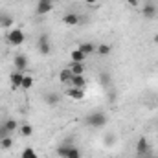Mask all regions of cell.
Segmentation results:
<instances>
[{
  "label": "cell",
  "mask_w": 158,
  "mask_h": 158,
  "mask_svg": "<svg viewBox=\"0 0 158 158\" xmlns=\"http://www.w3.org/2000/svg\"><path fill=\"white\" fill-rule=\"evenodd\" d=\"M85 123H86L88 127H92V129H103V127L109 123V119H107V114H105V112L94 110V112H90V114L85 118Z\"/></svg>",
  "instance_id": "1"
},
{
  "label": "cell",
  "mask_w": 158,
  "mask_h": 158,
  "mask_svg": "<svg viewBox=\"0 0 158 158\" xmlns=\"http://www.w3.org/2000/svg\"><path fill=\"white\" fill-rule=\"evenodd\" d=\"M24 39H26V35H24L22 30H11V31L6 35L7 44H11V46H20V44L24 42Z\"/></svg>",
  "instance_id": "2"
},
{
  "label": "cell",
  "mask_w": 158,
  "mask_h": 158,
  "mask_svg": "<svg viewBox=\"0 0 158 158\" xmlns=\"http://www.w3.org/2000/svg\"><path fill=\"white\" fill-rule=\"evenodd\" d=\"M37 48H39V53L40 55H50L52 52V42H50V35L42 33L37 40Z\"/></svg>",
  "instance_id": "3"
},
{
  "label": "cell",
  "mask_w": 158,
  "mask_h": 158,
  "mask_svg": "<svg viewBox=\"0 0 158 158\" xmlns=\"http://www.w3.org/2000/svg\"><path fill=\"white\" fill-rule=\"evenodd\" d=\"M151 153V149H149V142H147V138H138V142H136V155L138 158L145 156V155H149Z\"/></svg>",
  "instance_id": "4"
},
{
  "label": "cell",
  "mask_w": 158,
  "mask_h": 158,
  "mask_svg": "<svg viewBox=\"0 0 158 158\" xmlns=\"http://www.w3.org/2000/svg\"><path fill=\"white\" fill-rule=\"evenodd\" d=\"M13 64H15V70L24 72V70L28 68V57H26L24 53H17L15 59H13Z\"/></svg>",
  "instance_id": "5"
},
{
  "label": "cell",
  "mask_w": 158,
  "mask_h": 158,
  "mask_svg": "<svg viewBox=\"0 0 158 158\" xmlns=\"http://www.w3.org/2000/svg\"><path fill=\"white\" fill-rule=\"evenodd\" d=\"M52 9H53V2H52V0H39V4H37V9H35V11H37V15L42 17V15H48Z\"/></svg>",
  "instance_id": "6"
},
{
  "label": "cell",
  "mask_w": 158,
  "mask_h": 158,
  "mask_svg": "<svg viewBox=\"0 0 158 158\" xmlns=\"http://www.w3.org/2000/svg\"><path fill=\"white\" fill-rule=\"evenodd\" d=\"M70 99H76V101H81L85 98V88H76V86H70L66 92H64Z\"/></svg>",
  "instance_id": "7"
},
{
  "label": "cell",
  "mask_w": 158,
  "mask_h": 158,
  "mask_svg": "<svg viewBox=\"0 0 158 158\" xmlns=\"http://www.w3.org/2000/svg\"><path fill=\"white\" fill-rule=\"evenodd\" d=\"M24 72H19V70H15V72H11V76H9V81H11V86L13 88H20V85H22V79H24Z\"/></svg>",
  "instance_id": "8"
},
{
  "label": "cell",
  "mask_w": 158,
  "mask_h": 158,
  "mask_svg": "<svg viewBox=\"0 0 158 158\" xmlns=\"http://www.w3.org/2000/svg\"><path fill=\"white\" fill-rule=\"evenodd\" d=\"M59 101H61V96H59L57 92H48V94H44V103H46V105L55 107Z\"/></svg>",
  "instance_id": "9"
},
{
  "label": "cell",
  "mask_w": 158,
  "mask_h": 158,
  "mask_svg": "<svg viewBox=\"0 0 158 158\" xmlns=\"http://www.w3.org/2000/svg\"><path fill=\"white\" fill-rule=\"evenodd\" d=\"M142 15H143L145 19H155V17H156V6H155V4H145V6L142 7Z\"/></svg>",
  "instance_id": "10"
},
{
  "label": "cell",
  "mask_w": 158,
  "mask_h": 158,
  "mask_svg": "<svg viewBox=\"0 0 158 158\" xmlns=\"http://www.w3.org/2000/svg\"><path fill=\"white\" fill-rule=\"evenodd\" d=\"M72 77H74V74H72L70 68H64V70H61V74H59V81H61L63 85H70V83H72Z\"/></svg>",
  "instance_id": "11"
},
{
  "label": "cell",
  "mask_w": 158,
  "mask_h": 158,
  "mask_svg": "<svg viewBox=\"0 0 158 158\" xmlns=\"http://www.w3.org/2000/svg\"><path fill=\"white\" fill-rule=\"evenodd\" d=\"M63 22L66 26H76V24H79V15L77 13H66L63 17Z\"/></svg>",
  "instance_id": "12"
},
{
  "label": "cell",
  "mask_w": 158,
  "mask_h": 158,
  "mask_svg": "<svg viewBox=\"0 0 158 158\" xmlns=\"http://www.w3.org/2000/svg\"><path fill=\"white\" fill-rule=\"evenodd\" d=\"M70 147H72L70 142H63V143L57 147V155H59L61 158H66L68 156V153H70Z\"/></svg>",
  "instance_id": "13"
},
{
  "label": "cell",
  "mask_w": 158,
  "mask_h": 158,
  "mask_svg": "<svg viewBox=\"0 0 158 158\" xmlns=\"http://www.w3.org/2000/svg\"><path fill=\"white\" fill-rule=\"evenodd\" d=\"M68 68L72 70L74 76H83V72H85V64H83V63H72V61H70Z\"/></svg>",
  "instance_id": "14"
},
{
  "label": "cell",
  "mask_w": 158,
  "mask_h": 158,
  "mask_svg": "<svg viewBox=\"0 0 158 158\" xmlns=\"http://www.w3.org/2000/svg\"><path fill=\"white\" fill-rule=\"evenodd\" d=\"M70 59H72V63H83L85 59H86V55L79 50V48H76V50H72V53H70Z\"/></svg>",
  "instance_id": "15"
},
{
  "label": "cell",
  "mask_w": 158,
  "mask_h": 158,
  "mask_svg": "<svg viewBox=\"0 0 158 158\" xmlns=\"http://www.w3.org/2000/svg\"><path fill=\"white\" fill-rule=\"evenodd\" d=\"M79 50H81L85 55H90V53L96 52V46H94L92 42H81V44H79Z\"/></svg>",
  "instance_id": "16"
},
{
  "label": "cell",
  "mask_w": 158,
  "mask_h": 158,
  "mask_svg": "<svg viewBox=\"0 0 158 158\" xmlns=\"http://www.w3.org/2000/svg\"><path fill=\"white\" fill-rule=\"evenodd\" d=\"M19 131H20V136H31L33 134V127L30 125V123H20V127H19Z\"/></svg>",
  "instance_id": "17"
},
{
  "label": "cell",
  "mask_w": 158,
  "mask_h": 158,
  "mask_svg": "<svg viewBox=\"0 0 158 158\" xmlns=\"http://www.w3.org/2000/svg\"><path fill=\"white\" fill-rule=\"evenodd\" d=\"M13 24V17L7 15V13H0V26L2 28H9Z\"/></svg>",
  "instance_id": "18"
},
{
  "label": "cell",
  "mask_w": 158,
  "mask_h": 158,
  "mask_svg": "<svg viewBox=\"0 0 158 158\" xmlns=\"http://www.w3.org/2000/svg\"><path fill=\"white\" fill-rule=\"evenodd\" d=\"M85 85H86V79L83 76H74L72 83H70V86H76V88H85Z\"/></svg>",
  "instance_id": "19"
},
{
  "label": "cell",
  "mask_w": 158,
  "mask_h": 158,
  "mask_svg": "<svg viewBox=\"0 0 158 158\" xmlns=\"http://www.w3.org/2000/svg\"><path fill=\"white\" fill-rule=\"evenodd\" d=\"M4 127H6V131L11 134L13 131H17V129H19V123H17L15 119H7V121H4Z\"/></svg>",
  "instance_id": "20"
},
{
  "label": "cell",
  "mask_w": 158,
  "mask_h": 158,
  "mask_svg": "<svg viewBox=\"0 0 158 158\" xmlns=\"http://www.w3.org/2000/svg\"><path fill=\"white\" fill-rule=\"evenodd\" d=\"M31 86H33V77H31V76H24L20 88H22V90H30Z\"/></svg>",
  "instance_id": "21"
},
{
  "label": "cell",
  "mask_w": 158,
  "mask_h": 158,
  "mask_svg": "<svg viewBox=\"0 0 158 158\" xmlns=\"http://www.w3.org/2000/svg\"><path fill=\"white\" fill-rule=\"evenodd\" d=\"M20 158H37V153L33 147H26L22 153H20Z\"/></svg>",
  "instance_id": "22"
},
{
  "label": "cell",
  "mask_w": 158,
  "mask_h": 158,
  "mask_svg": "<svg viewBox=\"0 0 158 158\" xmlns=\"http://www.w3.org/2000/svg\"><path fill=\"white\" fill-rule=\"evenodd\" d=\"M96 52L99 55H109L110 53V46L109 44H99V46H96Z\"/></svg>",
  "instance_id": "23"
},
{
  "label": "cell",
  "mask_w": 158,
  "mask_h": 158,
  "mask_svg": "<svg viewBox=\"0 0 158 158\" xmlns=\"http://www.w3.org/2000/svg\"><path fill=\"white\" fill-rule=\"evenodd\" d=\"M0 147H2V149H11V147H13V138L6 136V138L0 142Z\"/></svg>",
  "instance_id": "24"
},
{
  "label": "cell",
  "mask_w": 158,
  "mask_h": 158,
  "mask_svg": "<svg viewBox=\"0 0 158 158\" xmlns=\"http://www.w3.org/2000/svg\"><path fill=\"white\" fill-rule=\"evenodd\" d=\"M66 158H81V151H79V147L72 145V147H70V153H68V156Z\"/></svg>",
  "instance_id": "25"
},
{
  "label": "cell",
  "mask_w": 158,
  "mask_h": 158,
  "mask_svg": "<svg viewBox=\"0 0 158 158\" xmlns=\"http://www.w3.org/2000/svg\"><path fill=\"white\" fill-rule=\"evenodd\" d=\"M6 136H9V132L6 131V127H4V125H0V142H2Z\"/></svg>",
  "instance_id": "26"
},
{
  "label": "cell",
  "mask_w": 158,
  "mask_h": 158,
  "mask_svg": "<svg viewBox=\"0 0 158 158\" xmlns=\"http://www.w3.org/2000/svg\"><path fill=\"white\" fill-rule=\"evenodd\" d=\"M83 2H85V4H88V6H94L98 0H83Z\"/></svg>",
  "instance_id": "27"
},
{
  "label": "cell",
  "mask_w": 158,
  "mask_h": 158,
  "mask_svg": "<svg viewBox=\"0 0 158 158\" xmlns=\"http://www.w3.org/2000/svg\"><path fill=\"white\" fill-rule=\"evenodd\" d=\"M129 6H138V0H127Z\"/></svg>",
  "instance_id": "28"
},
{
  "label": "cell",
  "mask_w": 158,
  "mask_h": 158,
  "mask_svg": "<svg viewBox=\"0 0 158 158\" xmlns=\"http://www.w3.org/2000/svg\"><path fill=\"white\" fill-rule=\"evenodd\" d=\"M153 40H155V42H156V44H158V33H156V35H155V39H153Z\"/></svg>",
  "instance_id": "29"
},
{
  "label": "cell",
  "mask_w": 158,
  "mask_h": 158,
  "mask_svg": "<svg viewBox=\"0 0 158 158\" xmlns=\"http://www.w3.org/2000/svg\"><path fill=\"white\" fill-rule=\"evenodd\" d=\"M52 2H55V0H52Z\"/></svg>",
  "instance_id": "30"
},
{
  "label": "cell",
  "mask_w": 158,
  "mask_h": 158,
  "mask_svg": "<svg viewBox=\"0 0 158 158\" xmlns=\"http://www.w3.org/2000/svg\"><path fill=\"white\" fill-rule=\"evenodd\" d=\"M156 64H158V61H156Z\"/></svg>",
  "instance_id": "31"
}]
</instances>
